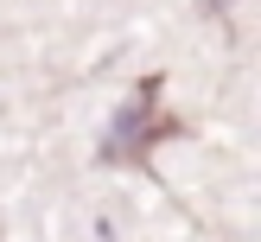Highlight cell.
<instances>
[{
	"mask_svg": "<svg viewBox=\"0 0 261 242\" xmlns=\"http://www.w3.org/2000/svg\"><path fill=\"white\" fill-rule=\"evenodd\" d=\"M153 102H160V76H147V83H140V102L115 115L109 140H102V159H115V166H134V159H147V153H153V140H166V134H185V127H178L172 115H160Z\"/></svg>",
	"mask_w": 261,
	"mask_h": 242,
	"instance_id": "cell-1",
	"label": "cell"
},
{
	"mask_svg": "<svg viewBox=\"0 0 261 242\" xmlns=\"http://www.w3.org/2000/svg\"><path fill=\"white\" fill-rule=\"evenodd\" d=\"M204 7H211V13H223V0H204Z\"/></svg>",
	"mask_w": 261,
	"mask_h": 242,
	"instance_id": "cell-2",
	"label": "cell"
}]
</instances>
